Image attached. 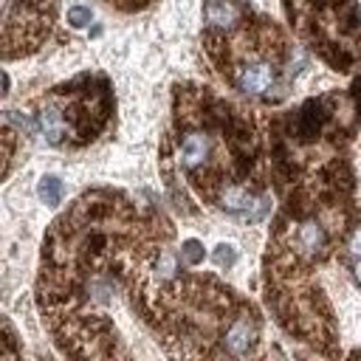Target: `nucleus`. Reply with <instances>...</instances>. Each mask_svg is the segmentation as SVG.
Returning <instances> with one entry per match:
<instances>
[{
  "mask_svg": "<svg viewBox=\"0 0 361 361\" xmlns=\"http://www.w3.org/2000/svg\"><path fill=\"white\" fill-rule=\"evenodd\" d=\"M234 82L243 93H251V96H259L265 90L274 87L276 82V65L274 59H265V56H248L237 65L234 71Z\"/></svg>",
  "mask_w": 361,
  "mask_h": 361,
  "instance_id": "nucleus-1",
  "label": "nucleus"
},
{
  "mask_svg": "<svg viewBox=\"0 0 361 361\" xmlns=\"http://www.w3.org/2000/svg\"><path fill=\"white\" fill-rule=\"evenodd\" d=\"M254 341H257V324H254V319H248V316L234 319L231 327L226 330V338H223L226 353H231V355H245Z\"/></svg>",
  "mask_w": 361,
  "mask_h": 361,
  "instance_id": "nucleus-2",
  "label": "nucleus"
},
{
  "mask_svg": "<svg viewBox=\"0 0 361 361\" xmlns=\"http://www.w3.org/2000/svg\"><path fill=\"white\" fill-rule=\"evenodd\" d=\"M203 14L212 28H231L240 20V3L237 0H206Z\"/></svg>",
  "mask_w": 361,
  "mask_h": 361,
  "instance_id": "nucleus-3",
  "label": "nucleus"
},
{
  "mask_svg": "<svg viewBox=\"0 0 361 361\" xmlns=\"http://www.w3.org/2000/svg\"><path fill=\"white\" fill-rule=\"evenodd\" d=\"M327 243V234H324V226H319L316 220H307L296 228V245L307 254H319Z\"/></svg>",
  "mask_w": 361,
  "mask_h": 361,
  "instance_id": "nucleus-4",
  "label": "nucleus"
},
{
  "mask_svg": "<svg viewBox=\"0 0 361 361\" xmlns=\"http://www.w3.org/2000/svg\"><path fill=\"white\" fill-rule=\"evenodd\" d=\"M39 197H42V203H48V206H56L59 200H62V192H65V186H62V180L56 178V175H45L42 180H39Z\"/></svg>",
  "mask_w": 361,
  "mask_h": 361,
  "instance_id": "nucleus-5",
  "label": "nucleus"
},
{
  "mask_svg": "<svg viewBox=\"0 0 361 361\" xmlns=\"http://www.w3.org/2000/svg\"><path fill=\"white\" fill-rule=\"evenodd\" d=\"M180 257H183L189 265H197V262H203V245H200L197 240H186L183 248H180Z\"/></svg>",
  "mask_w": 361,
  "mask_h": 361,
  "instance_id": "nucleus-6",
  "label": "nucleus"
},
{
  "mask_svg": "<svg viewBox=\"0 0 361 361\" xmlns=\"http://www.w3.org/2000/svg\"><path fill=\"white\" fill-rule=\"evenodd\" d=\"M90 20H93L90 8H85V6H73V8H68V23H71L73 28H82V25H87Z\"/></svg>",
  "mask_w": 361,
  "mask_h": 361,
  "instance_id": "nucleus-7",
  "label": "nucleus"
},
{
  "mask_svg": "<svg viewBox=\"0 0 361 361\" xmlns=\"http://www.w3.org/2000/svg\"><path fill=\"white\" fill-rule=\"evenodd\" d=\"M234 259H237V251H234V245L223 243V245H217V248H214V262H217V265H226V268H231V265H234Z\"/></svg>",
  "mask_w": 361,
  "mask_h": 361,
  "instance_id": "nucleus-8",
  "label": "nucleus"
},
{
  "mask_svg": "<svg viewBox=\"0 0 361 361\" xmlns=\"http://www.w3.org/2000/svg\"><path fill=\"white\" fill-rule=\"evenodd\" d=\"M347 251H350L355 259L361 257V226L353 231V237H350V243H347Z\"/></svg>",
  "mask_w": 361,
  "mask_h": 361,
  "instance_id": "nucleus-9",
  "label": "nucleus"
},
{
  "mask_svg": "<svg viewBox=\"0 0 361 361\" xmlns=\"http://www.w3.org/2000/svg\"><path fill=\"white\" fill-rule=\"evenodd\" d=\"M353 274H355V282L361 285V257L355 259V265H353Z\"/></svg>",
  "mask_w": 361,
  "mask_h": 361,
  "instance_id": "nucleus-10",
  "label": "nucleus"
}]
</instances>
